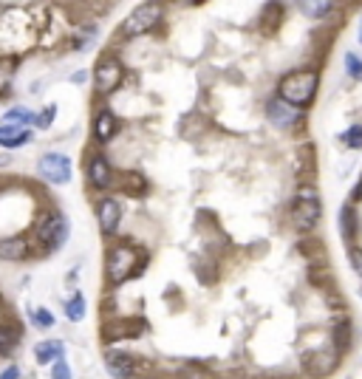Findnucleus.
<instances>
[{
  "label": "nucleus",
  "instance_id": "nucleus-11",
  "mask_svg": "<svg viewBox=\"0 0 362 379\" xmlns=\"http://www.w3.org/2000/svg\"><path fill=\"white\" fill-rule=\"evenodd\" d=\"M26 255H28V241H23V238L0 241V260H23Z\"/></svg>",
  "mask_w": 362,
  "mask_h": 379
},
{
  "label": "nucleus",
  "instance_id": "nucleus-16",
  "mask_svg": "<svg viewBox=\"0 0 362 379\" xmlns=\"http://www.w3.org/2000/svg\"><path fill=\"white\" fill-rule=\"evenodd\" d=\"M51 379H71V368H68V362H66V360H57V362H54Z\"/></svg>",
  "mask_w": 362,
  "mask_h": 379
},
{
  "label": "nucleus",
  "instance_id": "nucleus-19",
  "mask_svg": "<svg viewBox=\"0 0 362 379\" xmlns=\"http://www.w3.org/2000/svg\"><path fill=\"white\" fill-rule=\"evenodd\" d=\"M0 379H20V368H17V365H9L3 373H0Z\"/></svg>",
  "mask_w": 362,
  "mask_h": 379
},
{
  "label": "nucleus",
  "instance_id": "nucleus-15",
  "mask_svg": "<svg viewBox=\"0 0 362 379\" xmlns=\"http://www.w3.org/2000/svg\"><path fill=\"white\" fill-rule=\"evenodd\" d=\"M15 342H17V331L15 329H0V354L9 351Z\"/></svg>",
  "mask_w": 362,
  "mask_h": 379
},
{
  "label": "nucleus",
  "instance_id": "nucleus-14",
  "mask_svg": "<svg viewBox=\"0 0 362 379\" xmlns=\"http://www.w3.org/2000/svg\"><path fill=\"white\" fill-rule=\"evenodd\" d=\"M66 317L71 320V323H82V320H85V298L79 295V291L68 300V306H66Z\"/></svg>",
  "mask_w": 362,
  "mask_h": 379
},
{
  "label": "nucleus",
  "instance_id": "nucleus-7",
  "mask_svg": "<svg viewBox=\"0 0 362 379\" xmlns=\"http://www.w3.org/2000/svg\"><path fill=\"white\" fill-rule=\"evenodd\" d=\"M88 182H90V187H97V190H108V187H111V182H113V170H111L108 159L97 156V159L88 162Z\"/></svg>",
  "mask_w": 362,
  "mask_h": 379
},
{
  "label": "nucleus",
  "instance_id": "nucleus-8",
  "mask_svg": "<svg viewBox=\"0 0 362 379\" xmlns=\"http://www.w3.org/2000/svg\"><path fill=\"white\" fill-rule=\"evenodd\" d=\"M99 229L102 235H113V232L119 229V218H122V210H119V201L116 198H105L99 204Z\"/></svg>",
  "mask_w": 362,
  "mask_h": 379
},
{
  "label": "nucleus",
  "instance_id": "nucleus-13",
  "mask_svg": "<svg viewBox=\"0 0 362 379\" xmlns=\"http://www.w3.org/2000/svg\"><path fill=\"white\" fill-rule=\"evenodd\" d=\"M6 122H9V125H17V128H23V125H37V116H35L32 110H26V108H12V110L6 113Z\"/></svg>",
  "mask_w": 362,
  "mask_h": 379
},
{
  "label": "nucleus",
  "instance_id": "nucleus-3",
  "mask_svg": "<svg viewBox=\"0 0 362 379\" xmlns=\"http://www.w3.org/2000/svg\"><path fill=\"white\" fill-rule=\"evenodd\" d=\"M68 218L66 215H51V218H46L43 224H40V244H43V249L46 252H54V249H59L66 241H68Z\"/></svg>",
  "mask_w": 362,
  "mask_h": 379
},
{
  "label": "nucleus",
  "instance_id": "nucleus-18",
  "mask_svg": "<svg viewBox=\"0 0 362 379\" xmlns=\"http://www.w3.org/2000/svg\"><path fill=\"white\" fill-rule=\"evenodd\" d=\"M54 113H57V108H54V105H51V108H48V110H43V113H40V116H37V125H40V128H48V125H51V122H54Z\"/></svg>",
  "mask_w": 362,
  "mask_h": 379
},
{
  "label": "nucleus",
  "instance_id": "nucleus-2",
  "mask_svg": "<svg viewBox=\"0 0 362 379\" xmlns=\"http://www.w3.org/2000/svg\"><path fill=\"white\" fill-rule=\"evenodd\" d=\"M37 173L48 184H68L71 182V159L66 153H46L37 162Z\"/></svg>",
  "mask_w": 362,
  "mask_h": 379
},
{
  "label": "nucleus",
  "instance_id": "nucleus-12",
  "mask_svg": "<svg viewBox=\"0 0 362 379\" xmlns=\"http://www.w3.org/2000/svg\"><path fill=\"white\" fill-rule=\"evenodd\" d=\"M113 133H116V116H113L111 110H102V113L97 116V122H94V136H97L99 142H108Z\"/></svg>",
  "mask_w": 362,
  "mask_h": 379
},
{
  "label": "nucleus",
  "instance_id": "nucleus-9",
  "mask_svg": "<svg viewBox=\"0 0 362 379\" xmlns=\"http://www.w3.org/2000/svg\"><path fill=\"white\" fill-rule=\"evenodd\" d=\"M63 354H66V348H63V342H57V340H43V342L35 345V360H37L40 365H48V362L63 360Z\"/></svg>",
  "mask_w": 362,
  "mask_h": 379
},
{
  "label": "nucleus",
  "instance_id": "nucleus-17",
  "mask_svg": "<svg viewBox=\"0 0 362 379\" xmlns=\"http://www.w3.org/2000/svg\"><path fill=\"white\" fill-rule=\"evenodd\" d=\"M35 323L43 326V329H48V326H54V317H51L48 309H37V311H35Z\"/></svg>",
  "mask_w": 362,
  "mask_h": 379
},
{
  "label": "nucleus",
  "instance_id": "nucleus-6",
  "mask_svg": "<svg viewBox=\"0 0 362 379\" xmlns=\"http://www.w3.org/2000/svg\"><path fill=\"white\" fill-rule=\"evenodd\" d=\"M105 368L113 379H131L136 371V360L125 351H111V354H105Z\"/></svg>",
  "mask_w": 362,
  "mask_h": 379
},
{
  "label": "nucleus",
  "instance_id": "nucleus-4",
  "mask_svg": "<svg viewBox=\"0 0 362 379\" xmlns=\"http://www.w3.org/2000/svg\"><path fill=\"white\" fill-rule=\"evenodd\" d=\"M119 82H122V63L113 57H102L94 68V88L99 94H111Z\"/></svg>",
  "mask_w": 362,
  "mask_h": 379
},
{
  "label": "nucleus",
  "instance_id": "nucleus-5",
  "mask_svg": "<svg viewBox=\"0 0 362 379\" xmlns=\"http://www.w3.org/2000/svg\"><path fill=\"white\" fill-rule=\"evenodd\" d=\"M133 264H136V252L131 246H116L108 257V278L113 283H122L131 278L133 272Z\"/></svg>",
  "mask_w": 362,
  "mask_h": 379
},
{
  "label": "nucleus",
  "instance_id": "nucleus-1",
  "mask_svg": "<svg viewBox=\"0 0 362 379\" xmlns=\"http://www.w3.org/2000/svg\"><path fill=\"white\" fill-rule=\"evenodd\" d=\"M159 20H162V6H159V3H142V6H136V9L125 17L122 26H119V35H122L125 40H131V37H136V35L150 32V28H153Z\"/></svg>",
  "mask_w": 362,
  "mask_h": 379
},
{
  "label": "nucleus",
  "instance_id": "nucleus-10",
  "mask_svg": "<svg viewBox=\"0 0 362 379\" xmlns=\"http://www.w3.org/2000/svg\"><path fill=\"white\" fill-rule=\"evenodd\" d=\"M28 139H32V133L23 130V128H17V125H9V122L0 125V148L12 150V148H20V144H26Z\"/></svg>",
  "mask_w": 362,
  "mask_h": 379
}]
</instances>
